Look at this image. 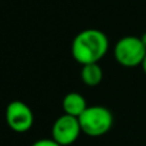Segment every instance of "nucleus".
<instances>
[{
    "instance_id": "f257e3e1",
    "label": "nucleus",
    "mask_w": 146,
    "mask_h": 146,
    "mask_svg": "<svg viewBox=\"0 0 146 146\" xmlns=\"http://www.w3.org/2000/svg\"><path fill=\"white\" fill-rule=\"evenodd\" d=\"M108 48L109 41L103 31L87 28L74 37L72 42V55L74 60L82 66L99 63L106 54Z\"/></svg>"
},
{
    "instance_id": "f03ea898",
    "label": "nucleus",
    "mask_w": 146,
    "mask_h": 146,
    "mask_svg": "<svg viewBox=\"0 0 146 146\" xmlns=\"http://www.w3.org/2000/svg\"><path fill=\"white\" fill-rule=\"evenodd\" d=\"M82 133L90 137H100L108 133L114 123L113 113L101 105L88 106L78 118Z\"/></svg>"
},
{
    "instance_id": "7ed1b4c3",
    "label": "nucleus",
    "mask_w": 146,
    "mask_h": 146,
    "mask_svg": "<svg viewBox=\"0 0 146 146\" xmlns=\"http://www.w3.org/2000/svg\"><path fill=\"white\" fill-rule=\"evenodd\" d=\"M146 56V49L141 38L136 36L122 37L114 48V58L121 66L127 68L141 66Z\"/></svg>"
},
{
    "instance_id": "20e7f679",
    "label": "nucleus",
    "mask_w": 146,
    "mask_h": 146,
    "mask_svg": "<svg viewBox=\"0 0 146 146\" xmlns=\"http://www.w3.org/2000/svg\"><path fill=\"white\" fill-rule=\"evenodd\" d=\"M5 121L12 131L17 133L28 132L33 126V113L26 103L14 100L8 104L5 109Z\"/></svg>"
},
{
    "instance_id": "39448f33",
    "label": "nucleus",
    "mask_w": 146,
    "mask_h": 146,
    "mask_svg": "<svg viewBox=\"0 0 146 146\" xmlns=\"http://www.w3.org/2000/svg\"><path fill=\"white\" fill-rule=\"evenodd\" d=\"M82 133L78 118L68 114H63L54 122L51 128V139L55 140L59 145L69 146L74 144Z\"/></svg>"
},
{
    "instance_id": "423d86ee",
    "label": "nucleus",
    "mask_w": 146,
    "mask_h": 146,
    "mask_svg": "<svg viewBox=\"0 0 146 146\" xmlns=\"http://www.w3.org/2000/svg\"><path fill=\"white\" fill-rule=\"evenodd\" d=\"M62 105H63L64 114L76 117V118H80L83 111L88 108L87 103H86V99L78 92L67 94L63 99Z\"/></svg>"
},
{
    "instance_id": "0eeeda50",
    "label": "nucleus",
    "mask_w": 146,
    "mask_h": 146,
    "mask_svg": "<svg viewBox=\"0 0 146 146\" xmlns=\"http://www.w3.org/2000/svg\"><path fill=\"white\" fill-rule=\"evenodd\" d=\"M81 78H82L83 83L90 87L98 86L103 81V69L99 66V63L85 64L81 69Z\"/></svg>"
},
{
    "instance_id": "6e6552de",
    "label": "nucleus",
    "mask_w": 146,
    "mask_h": 146,
    "mask_svg": "<svg viewBox=\"0 0 146 146\" xmlns=\"http://www.w3.org/2000/svg\"><path fill=\"white\" fill-rule=\"evenodd\" d=\"M31 146H62L53 139H41L35 141Z\"/></svg>"
},
{
    "instance_id": "1a4fd4ad",
    "label": "nucleus",
    "mask_w": 146,
    "mask_h": 146,
    "mask_svg": "<svg viewBox=\"0 0 146 146\" xmlns=\"http://www.w3.org/2000/svg\"><path fill=\"white\" fill-rule=\"evenodd\" d=\"M141 67H142V71H144V73H145V74H146V56H145V58H144V62H142Z\"/></svg>"
},
{
    "instance_id": "9d476101",
    "label": "nucleus",
    "mask_w": 146,
    "mask_h": 146,
    "mask_svg": "<svg viewBox=\"0 0 146 146\" xmlns=\"http://www.w3.org/2000/svg\"><path fill=\"white\" fill-rule=\"evenodd\" d=\"M140 38H141L142 44H144V46H145V49H146V32H145L144 35H142V36H141V37H140Z\"/></svg>"
}]
</instances>
